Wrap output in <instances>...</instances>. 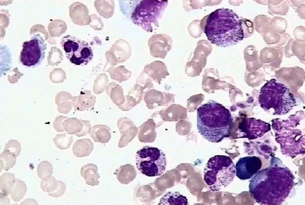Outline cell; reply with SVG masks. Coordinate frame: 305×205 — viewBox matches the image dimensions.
<instances>
[{
	"label": "cell",
	"mask_w": 305,
	"mask_h": 205,
	"mask_svg": "<svg viewBox=\"0 0 305 205\" xmlns=\"http://www.w3.org/2000/svg\"><path fill=\"white\" fill-rule=\"evenodd\" d=\"M274 164L251 178L249 192L260 205H282L294 185L295 177L281 160L275 158Z\"/></svg>",
	"instance_id": "cell-1"
},
{
	"label": "cell",
	"mask_w": 305,
	"mask_h": 205,
	"mask_svg": "<svg viewBox=\"0 0 305 205\" xmlns=\"http://www.w3.org/2000/svg\"><path fill=\"white\" fill-rule=\"evenodd\" d=\"M204 32L212 43L221 47L235 45L244 38L241 20L230 9L221 8L212 12Z\"/></svg>",
	"instance_id": "cell-2"
},
{
	"label": "cell",
	"mask_w": 305,
	"mask_h": 205,
	"mask_svg": "<svg viewBox=\"0 0 305 205\" xmlns=\"http://www.w3.org/2000/svg\"><path fill=\"white\" fill-rule=\"evenodd\" d=\"M233 118L230 110L213 100L200 106L197 111V127L209 142L218 144L231 134Z\"/></svg>",
	"instance_id": "cell-3"
},
{
	"label": "cell",
	"mask_w": 305,
	"mask_h": 205,
	"mask_svg": "<svg viewBox=\"0 0 305 205\" xmlns=\"http://www.w3.org/2000/svg\"><path fill=\"white\" fill-rule=\"evenodd\" d=\"M304 114L298 112L286 120L272 121L276 142L281 145L283 155L292 159L305 155Z\"/></svg>",
	"instance_id": "cell-4"
},
{
	"label": "cell",
	"mask_w": 305,
	"mask_h": 205,
	"mask_svg": "<svg viewBox=\"0 0 305 205\" xmlns=\"http://www.w3.org/2000/svg\"><path fill=\"white\" fill-rule=\"evenodd\" d=\"M261 107L266 112L273 109V115H283L297 106V101L284 84L272 79L261 87L259 95Z\"/></svg>",
	"instance_id": "cell-5"
},
{
	"label": "cell",
	"mask_w": 305,
	"mask_h": 205,
	"mask_svg": "<svg viewBox=\"0 0 305 205\" xmlns=\"http://www.w3.org/2000/svg\"><path fill=\"white\" fill-rule=\"evenodd\" d=\"M236 176V165L230 157L225 156L210 159L204 170L205 183L213 192L230 185Z\"/></svg>",
	"instance_id": "cell-6"
},
{
	"label": "cell",
	"mask_w": 305,
	"mask_h": 205,
	"mask_svg": "<svg viewBox=\"0 0 305 205\" xmlns=\"http://www.w3.org/2000/svg\"><path fill=\"white\" fill-rule=\"evenodd\" d=\"M132 10L131 19L133 22L147 32H152V23L159 27L161 19L168 1L144 0L139 1Z\"/></svg>",
	"instance_id": "cell-7"
},
{
	"label": "cell",
	"mask_w": 305,
	"mask_h": 205,
	"mask_svg": "<svg viewBox=\"0 0 305 205\" xmlns=\"http://www.w3.org/2000/svg\"><path fill=\"white\" fill-rule=\"evenodd\" d=\"M135 159L137 169L147 176H159L166 170L165 154L157 147H143L136 152Z\"/></svg>",
	"instance_id": "cell-8"
},
{
	"label": "cell",
	"mask_w": 305,
	"mask_h": 205,
	"mask_svg": "<svg viewBox=\"0 0 305 205\" xmlns=\"http://www.w3.org/2000/svg\"><path fill=\"white\" fill-rule=\"evenodd\" d=\"M61 44L70 62L76 65H87L93 58L91 47L77 37L70 35L64 37Z\"/></svg>",
	"instance_id": "cell-9"
},
{
	"label": "cell",
	"mask_w": 305,
	"mask_h": 205,
	"mask_svg": "<svg viewBox=\"0 0 305 205\" xmlns=\"http://www.w3.org/2000/svg\"><path fill=\"white\" fill-rule=\"evenodd\" d=\"M47 47L43 37L40 34L34 35L29 41L22 44L20 62L24 66L35 68L44 60Z\"/></svg>",
	"instance_id": "cell-10"
},
{
	"label": "cell",
	"mask_w": 305,
	"mask_h": 205,
	"mask_svg": "<svg viewBox=\"0 0 305 205\" xmlns=\"http://www.w3.org/2000/svg\"><path fill=\"white\" fill-rule=\"evenodd\" d=\"M237 131L239 138L255 140L271 130V124L261 120L246 118L239 123Z\"/></svg>",
	"instance_id": "cell-11"
},
{
	"label": "cell",
	"mask_w": 305,
	"mask_h": 205,
	"mask_svg": "<svg viewBox=\"0 0 305 205\" xmlns=\"http://www.w3.org/2000/svg\"><path fill=\"white\" fill-rule=\"evenodd\" d=\"M261 167L262 162L258 157L240 158L236 165V175L240 180H248L255 175Z\"/></svg>",
	"instance_id": "cell-12"
},
{
	"label": "cell",
	"mask_w": 305,
	"mask_h": 205,
	"mask_svg": "<svg viewBox=\"0 0 305 205\" xmlns=\"http://www.w3.org/2000/svg\"><path fill=\"white\" fill-rule=\"evenodd\" d=\"M151 49L157 47L159 50L167 49L170 50L172 47V40L171 37L164 34L152 36L149 41Z\"/></svg>",
	"instance_id": "cell-13"
},
{
	"label": "cell",
	"mask_w": 305,
	"mask_h": 205,
	"mask_svg": "<svg viewBox=\"0 0 305 205\" xmlns=\"http://www.w3.org/2000/svg\"><path fill=\"white\" fill-rule=\"evenodd\" d=\"M188 200L182 195L180 192L170 191L165 194L160 199L159 205H187Z\"/></svg>",
	"instance_id": "cell-14"
},
{
	"label": "cell",
	"mask_w": 305,
	"mask_h": 205,
	"mask_svg": "<svg viewBox=\"0 0 305 205\" xmlns=\"http://www.w3.org/2000/svg\"><path fill=\"white\" fill-rule=\"evenodd\" d=\"M93 150V144L89 139L78 140L73 146L74 155L78 158L87 157Z\"/></svg>",
	"instance_id": "cell-15"
},
{
	"label": "cell",
	"mask_w": 305,
	"mask_h": 205,
	"mask_svg": "<svg viewBox=\"0 0 305 205\" xmlns=\"http://www.w3.org/2000/svg\"><path fill=\"white\" fill-rule=\"evenodd\" d=\"M16 178L14 174L6 173L0 177V189H1V196H8L14 187Z\"/></svg>",
	"instance_id": "cell-16"
},
{
	"label": "cell",
	"mask_w": 305,
	"mask_h": 205,
	"mask_svg": "<svg viewBox=\"0 0 305 205\" xmlns=\"http://www.w3.org/2000/svg\"><path fill=\"white\" fill-rule=\"evenodd\" d=\"M27 192V185L22 181L17 179L16 183L10 192V195L13 200L16 202H18L24 197Z\"/></svg>",
	"instance_id": "cell-17"
},
{
	"label": "cell",
	"mask_w": 305,
	"mask_h": 205,
	"mask_svg": "<svg viewBox=\"0 0 305 205\" xmlns=\"http://www.w3.org/2000/svg\"><path fill=\"white\" fill-rule=\"evenodd\" d=\"M17 157L8 150H5L1 154V171H8L16 164Z\"/></svg>",
	"instance_id": "cell-18"
},
{
	"label": "cell",
	"mask_w": 305,
	"mask_h": 205,
	"mask_svg": "<svg viewBox=\"0 0 305 205\" xmlns=\"http://www.w3.org/2000/svg\"><path fill=\"white\" fill-rule=\"evenodd\" d=\"M63 127L69 134H77L83 130V124L81 120L69 119L63 123Z\"/></svg>",
	"instance_id": "cell-19"
},
{
	"label": "cell",
	"mask_w": 305,
	"mask_h": 205,
	"mask_svg": "<svg viewBox=\"0 0 305 205\" xmlns=\"http://www.w3.org/2000/svg\"><path fill=\"white\" fill-rule=\"evenodd\" d=\"M53 167L52 164L47 161H43L38 165L37 175L43 180L52 176Z\"/></svg>",
	"instance_id": "cell-20"
},
{
	"label": "cell",
	"mask_w": 305,
	"mask_h": 205,
	"mask_svg": "<svg viewBox=\"0 0 305 205\" xmlns=\"http://www.w3.org/2000/svg\"><path fill=\"white\" fill-rule=\"evenodd\" d=\"M72 141V137L66 134L57 135L54 139L55 145L61 149L69 148Z\"/></svg>",
	"instance_id": "cell-21"
},
{
	"label": "cell",
	"mask_w": 305,
	"mask_h": 205,
	"mask_svg": "<svg viewBox=\"0 0 305 205\" xmlns=\"http://www.w3.org/2000/svg\"><path fill=\"white\" fill-rule=\"evenodd\" d=\"M58 186V181L54 177H51L48 179H44L41 182L42 189L47 192V193L54 191Z\"/></svg>",
	"instance_id": "cell-22"
},
{
	"label": "cell",
	"mask_w": 305,
	"mask_h": 205,
	"mask_svg": "<svg viewBox=\"0 0 305 205\" xmlns=\"http://www.w3.org/2000/svg\"><path fill=\"white\" fill-rule=\"evenodd\" d=\"M5 150L9 151L17 157L21 151L20 144L17 140H11L7 144Z\"/></svg>",
	"instance_id": "cell-23"
},
{
	"label": "cell",
	"mask_w": 305,
	"mask_h": 205,
	"mask_svg": "<svg viewBox=\"0 0 305 205\" xmlns=\"http://www.w3.org/2000/svg\"><path fill=\"white\" fill-rule=\"evenodd\" d=\"M66 190V185L65 183L61 181H58V186L56 189L51 193H48V195L53 198H59L65 194Z\"/></svg>",
	"instance_id": "cell-24"
},
{
	"label": "cell",
	"mask_w": 305,
	"mask_h": 205,
	"mask_svg": "<svg viewBox=\"0 0 305 205\" xmlns=\"http://www.w3.org/2000/svg\"><path fill=\"white\" fill-rule=\"evenodd\" d=\"M97 172V166L92 164H88L82 166L80 173L83 178L90 173H96Z\"/></svg>",
	"instance_id": "cell-25"
},
{
	"label": "cell",
	"mask_w": 305,
	"mask_h": 205,
	"mask_svg": "<svg viewBox=\"0 0 305 205\" xmlns=\"http://www.w3.org/2000/svg\"><path fill=\"white\" fill-rule=\"evenodd\" d=\"M99 177L98 174L96 173H91L86 175L84 178L86 184L91 186L98 185L99 182L97 179Z\"/></svg>",
	"instance_id": "cell-26"
},
{
	"label": "cell",
	"mask_w": 305,
	"mask_h": 205,
	"mask_svg": "<svg viewBox=\"0 0 305 205\" xmlns=\"http://www.w3.org/2000/svg\"><path fill=\"white\" fill-rule=\"evenodd\" d=\"M81 121L83 124V130L80 133L76 134L78 137L85 136L88 133L90 129V124L88 122L82 120Z\"/></svg>",
	"instance_id": "cell-27"
},
{
	"label": "cell",
	"mask_w": 305,
	"mask_h": 205,
	"mask_svg": "<svg viewBox=\"0 0 305 205\" xmlns=\"http://www.w3.org/2000/svg\"><path fill=\"white\" fill-rule=\"evenodd\" d=\"M67 119L65 117H60L56 119V120L54 122V126L55 129L57 131V132H63L64 131L63 127L61 125V123L63 120Z\"/></svg>",
	"instance_id": "cell-28"
},
{
	"label": "cell",
	"mask_w": 305,
	"mask_h": 205,
	"mask_svg": "<svg viewBox=\"0 0 305 205\" xmlns=\"http://www.w3.org/2000/svg\"><path fill=\"white\" fill-rule=\"evenodd\" d=\"M21 205H38V202L34 199H25Z\"/></svg>",
	"instance_id": "cell-29"
}]
</instances>
